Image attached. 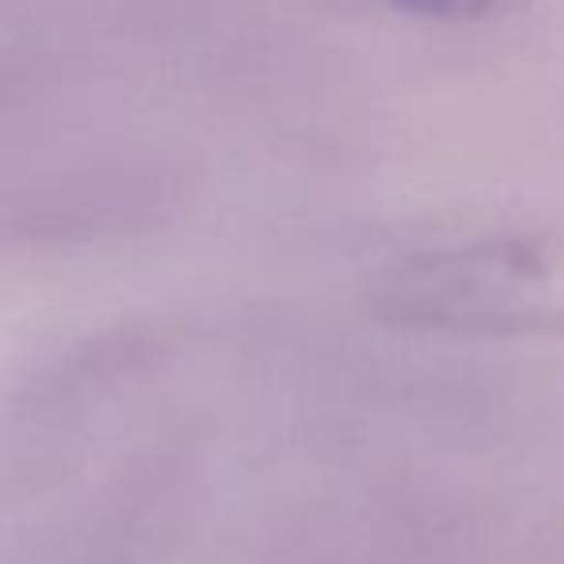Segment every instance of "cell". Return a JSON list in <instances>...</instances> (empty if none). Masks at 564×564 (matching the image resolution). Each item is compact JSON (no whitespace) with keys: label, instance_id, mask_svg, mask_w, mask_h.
I'll use <instances>...</instances> for the list:
<instances>
[{"label":"cell","instance_id":"obj_1","mask_svg":"<svg viewBox=\"0 0 564 564\" xmlns=\"http://www.w3.org/2000/svg\"><path fill=\"white\" fill-rule=\"evenodd\" d=\"M399 9L417 12V17H437V20H479L495 12L502 0H394Z\"/></svg>","mask_w":564,"mask_h":564}]
</instances>
